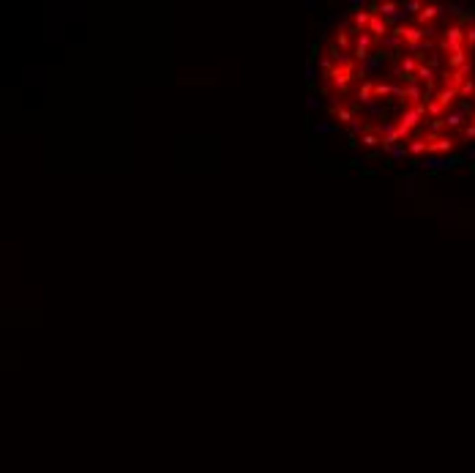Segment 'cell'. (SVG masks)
<instances>
[{"label":"cell","instance_id":"11","mask_svg":"<svg viewBox=\"0 0 475 473\" xmlns=\"http://www.w3.org/2000/svg\"><path fill=\"white\" fill-rule=\"evenodd\" d=\"M407 154H410V156H421V154H429V145H426V140H410V145H407Z\"/></svg>","mask_w":475,"mask_h":473},{"label":"cell","instance_id":"9","mask_svg":"<svg viewBox=\"0 0 475 473\" xmlns=\"http://www.w3.org/2000/svg\"><path fill=\"white\" fill-rule=\"evenodd\" d=\"M371 14L369 11H355L352 14V25H355V33H364V28H369Z\"/></svg>","mask_w":475,"mask_h":473},{"label":"cell","instance_id":"15","mask_svg":"<svg viewBox=\"0 0 475 473\" xmlns=\"http://www.w3.org/2000/svg\"><path fill=\"white\" fill-rule=\"evenodd\" d=\"M442 110H445V104H440L437 99H434V101H429V107H426V113H432V115H440Z\"/></svg>","mask_w":475,"mask_h":473},{"label":"cell","instance_id":"3","mask_svg":"<svg viewBox=\"0 0 475 473\" xmlns=\"http://www.w3.org/2000/svg\"><path fill=\"white\" fill-rule=\"evenodd\" d=\"M374 44V36L369 33V30H364V33H358V39H355V49H352V55L358 60H366L369 58V47Z\"/></svg>","mask_w":475,"mask_h":473},{"label":"cell","instance_id":"16","mask_svg":"<svg viewBox=\"0 0 475 473\" xmlns=\"http://www.w3.org/2000/svg\"><path fill=\"white\" fill-rule=\"evenodd\" d=\"M473 90H475V85H473V79H470V82H464L462 88H459V93H462V96H470Z\"/></svg>","mask_w":475,"mask_h":473},{"label":"cell","instance_id":"12","mask_svg":"<svg viewBox=\"0 0 475 473\" xmlns=\"http://www.w3.org/2000/svg\"><path fill=\"white\" fill-rule=\"evenodd\" d=\"M456 96H459V88H442L440 93L434 96V99L440 101V104H445V107H448V104H451L453 99H456Z\"/></svg>","mask_w":475,"mask_h":473},{"label":"cell","instance_id":"1","mask_svg":"<svg viewBox=\"0 0 475 473\" xmlns=\"http://www.w3.org/2000/svg\"><path fill=\"white\" fill-rule=\"evenodd\" d=\"M352 77H355V69H352V60L350 63H336V69L328 74L330 85H333L339 93H347V88H350Z\"/></svg>","mask_w":475,"mask_h":473},{"label":"cell","instance_id":"2","mask_svg":"<svg viewBox=\"0 0 475 473\" xmlns=\"http://www.w3.org/2000/svg\"><path fill=\"white\" fill-rule=\"evenodd\" d=\"M462 41H467V33H462V28H448L445 33H442V41L440 47L448 49V52H456V49H462Z\"/></svg>","mask_w":475,"mask_h":473},{"label":"cell","instance_id":"6","mask_svg":"<svg viewBox=\"0 0 475 473\" xmlns=\"http://www.w3.org/2000/svg\"><path fill=\"white\" fill-rule=\"evenodd\" d=\"M426 145H429V154H448V151H453V140L451 137H429L426 140Z\"/></svg>","mask_w":475,"mask_h":473},{"label":"cell","instance_id":"4","mask_svg":"<svg viewBox=\"0 0 475 473\" xmlns=\"http://www.w3.org/2000/svg\"><path fill=\"white\" fill-rule=\"evenodd\" d=\"M328 110H330V115H333V118L339 120V123H347V126H352V123H355V120H358V115L352 113V110H347L344 104H339V101H330V107H328Z\"/></svg>","mask_w":475,"mask_h":473},{"label":"cell","instance_id":"14","mask_svg":"<svg viewBox=\"0 0 475 473\" xmlns=\"http://www.w3.org/2000/svg\"><path fill=\"white\" fill-rule=\"evenodd\" d=\"M415 79H426V82H432V79H434V71L432 69H429V66H418V71H415Z\"/></svg>","mask_w":475,"mask_h":473},{"label":"cell","instance_id":"7","mask_svg":"<svg viewBox=\"0 0 475 473\" xmlns=\"http://www.w3.org/2000/svg\"><path fill=\"white\" fill-rule=\"evenodd\" d=\"M330 44H333L336 49H341L344 55H350L352 49H355V47L350 44V30H336V33H333V41H330Z\"/></svg>","mask_w":475,"mask_h":473},{"label":"cell","instance_id":"17","mask_svg":"<svg viewBox=\"0 0 475 473\" xmlns=\"http://www.w3.org/2000/svg\"><path fill=\"white\" fill-rule=\"evenodd\" d=\"M473 126H475V123H473Z\"/></svg>","mask_w":475,"mask_h":473},{"label":"cell","instance_id":"5","mask_svg":"<svg viewBox=\"0 0 475 473\" xmlns=\"http://www.w3.org/2000/svg\"><path fill=\"white\" fill-rule=\"evenodd\" d=\"M369 33L374 36V41H382V39L388 36V22H385V17H380V14H371Z\"/></svg>","mask_w":475,"mask_h":473},{"label":"cell","instance_id":"13","mask_svg":"<svg viewBox=\"0 0 475 473\" xmlns=\"http://www.w3.org/2000/svg\"><path fill=\"white\" fill-rule=\"evenodd\" d=\"M393 96V85L391 82H374V99H385Z\"/></svg>","mask_w":475,"mask_h":473},{"label":"cell","instance_id":"10","mask_svg":"<svg viewBox=\"0 0 475 473\" xmlns=\"http://www.w3.org/2000/svg\"><path fill=\"white\" fill-rule=\"evenodd\" d=\"M440 14V6H423L421 8V14H418V22L421 25H426V22H432L434 17Z\"/></svg>","mask_w":475,"mask_h":473},{"label":"cell","instance_id":"8","mask_svg":"<svg viewBox=\"0 0 475 473\" xmlns=\"http://www.w3.org/2000/svg\"><path fill=\"white\" fill-rule=\"evenodd\" d=\"M361 145L374 151L377 145H382V134H377V129H366L364 134H361Z\"/></svg>","mask_w":475,"mask_h":473}]
</instances>
